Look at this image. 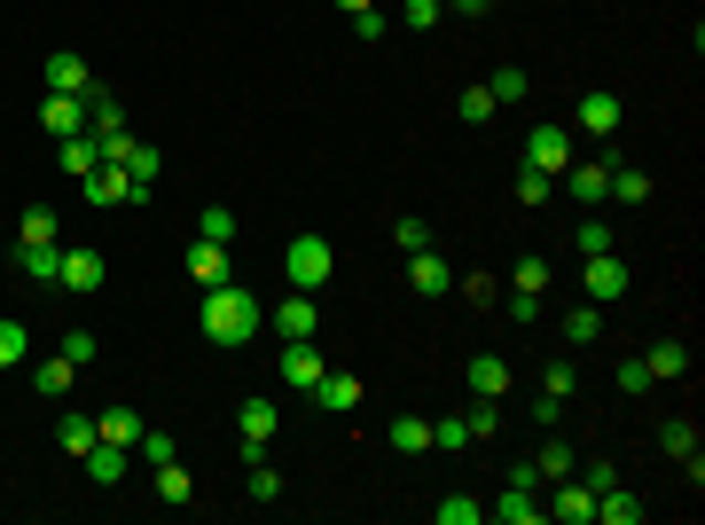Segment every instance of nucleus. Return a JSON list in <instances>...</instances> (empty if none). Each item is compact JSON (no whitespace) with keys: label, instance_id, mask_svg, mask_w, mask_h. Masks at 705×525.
<instances>
[{"label":"nucleus","instance_id":"f257e3e1","mask_svg":"<svg viewBox=\"0 0 705 525\" xmlns=\"http://www.w3.org/2000/svg\"><path fill=\"white\" fill-rule=\"evenodd\" d=\"M267 322L259 314V298L243 291V283H220V291H204V337L212 345H251V329Z\"/></svg>","mask_w":705,"mask_h":525},{"label":"nucleus","instance_id":"f03ea898","mask_svg":"<svg viewBox=\"0 0 705 525\" xmlns=\"http://www.w3.org/2000/svg\"><path fill=\"white\" fill-rule=\"evenodd\" d=\"M329 267H337V251H329L322 235H298V243L283 251V275H291V291H322V283H329Z\"/></svg>","mask_w":705,"mask_h":525},{"label":"nucleus","instance_id":"7ed1b4c3","mask_svg":"<svg viewBox=\"0 0 705 525\" xmlns=\"http://www.w3.org/2000/svg\"><path fill=\"white\" fill-rule=\"evenodd\" d=\"M235 431H243V463H259V455H267V440L283 431V408H275V400H243V408H235Z\"/></svg>","mask_w":705,"mask_h":525},{"label":"nucleus","instance_id":"20e7f679","mask_svg":"<svg viewBox=\"0 0 705 525\" xmlns=\"http://www.w3.org/2000/svg\"><path fill=\"white\" fill-rule=\"evenodd\" d=\"M78 189H86V204H149V189L134 181L126 165H95V172H86Z\"/></svg>","mask_w":705,"mask_h":525},{"label":"nucleus","instance_id":"39448f33","mask_svg":"<svg viewBox=\"0 0 705 525\" xmlns=\"http://www.w3.org/2000/svg\"><path fill=\"white\" fill-rule=\"evenodd\" d=\"M541 517H557V525H588V517H596V486H588V479H549Z\"/></svg>","mask_w":705,"mask_h":525},{"label":"nucleus","instance_id":"423d86ee","mask_svg":"<svg viewBox=\"0 0 705 525\" xmlns=\"http://www.w3.org/2000/svg\"><path fill=\"white\" fill-rule=\"evenodd\" d=\"M525 165L557 181V172L572 165V126H534V134H525Z\"/></svg>","mask_w":705,"mask_h":525},{"label":"nucleus","instance_id":"0eeeda50","mask_svg":"<svg viewBox=\"0 0 705 525\" xmlns=\"http://www.w3.org/2000/svg\"><path fill=\"white\" fill-rule=\"evenodd\" d=\"M63 291H78V298H95L103 283H111V259L103 251H63V275H55Z\"/></svg>","mask_w":705,"mask_h":525},{"label":"nucleus","instance_id":"6e6552de","mask_svg":"<svg viewBox=\"0 0 705 525\" xmlns=\"http://www.w3.org/2000/svg\"><path fill=\"white\" fill-rule=\"evenodd\" d=\"M588 298H596V306H620V298H628V259H620V251H596V259H588Z\"/></svg>","mask_w":705,"mask_h":525},{"label":"nucleus","instance_id":"1a4fd4ad","mask_svg":"<svg viewBox=\"0 0 705 525\" xmlns=\"http://www.w3.org/2000/svg\"><path fill=\"white\" fill-rule=\"evenodd\" d=\"M291 392H314L322 385V354H314V337H283V369H275Z\"/></svg>","mask_w":705,"mask_h":525},{"label":"nucleus","instance_id":"9d476101","mask_svg":"<svg viewBox=\"0 0 705 525\" xmlns=\"http://www.w3.org/2000/svg\"><path fill=\"white\" fill-rule=\"evenodd\" d=\"M557 189H565L572 204H603V197H611V165H580V157H572V165L557 172Z\"/></svg>","mask_w":705,"mask_h":525},{"label":"nucleus","instance_id":"9b49d317","mask_svg":"<svg viewBox=\"0 0 705 525\" xmlns=\"http://www.w3.org/2000/svg\"><path fill=\"white\" fill-rule=\"evenodd\" d=\"M189 283H197V291H220V283H235V267H228V243L197 235V251H189Z\"/></svg>","mask_w":705,"mask_h":525},{"label":"nucleus","instance_id":"f8f14e48","mask_svg":"<svg viewBox=\"0 0 705 525\" xmlns=\"http://www.w3.org/2000/svg\"><path fill=\"white\" fill-rule=\"evenodd\" d=\"M314 408H329V416H352L361 408V377H345V369H322V385L306 392Z\"/></svg>","mask_w":705,"mask_h":525},{"label":"nucleus","instance_id":"ddd939ff","mask_svg":"<svg viewBox=\"0 0 705 525\" xmlns=\"http://www.w3.org/2000/svg\"><path fill=\"white\" fill-rule=\"evenodd\" d=\"M86 86H95V71H86V55L55 48V55H48V95H86Z\"/></svg>","mask_w":705,"mask_h":525},{"label":"nucleus","instance_id":"4468645a","mask_svg":"<svg viewBox=\"0 0 705 525\" xmlns=\"http://www.w3.org/2000/svg\"><path fill=\"white\" fill-rule=\"evenodd\" d=\"M40 126H48L55 141L86 134V95H48V103H40Z\"/></svg>","mask_w":705,"mask_h":525},{"label":"nucleus","instance_id":"2eb2a0df","mask_svg":"<svg viewBox=\"0 0 705 525\" xmlns=\"http://www.w3.org/2000/svg\"><path fill=\"white\" fill-rule=\"evenodd\" d=\"M408 283H415L423 298H439V291H448V283H455V267H448V259H439V251L423 243V251H408Z\"/></svg>","mask_w":705,"mask_h":525},{"label":"nucleus","instance_id":"dca6fc26","mask_svg":"<svg viewBox=\"0 0 705 525\" xmlns=\"http://www.w3.org/2000/svg\"><path fill=\"white\" fill-rule=\"evenodd\" d=\"M572 126H580V134H620V95H603V86H596V95H580Z\"/></svg>","mask_w":705,"mask_h":525},{"label":"nucleus","instance_id":"f3484780","mask_svg":"<svg viewBox=\"0 0 705 525\" xmlns=\"http://www.w3.org/2000/svg\"><path fill=\"white\" fill-rule=\"evenodd\" d=\"M486 517H502V525H541V486H509L502 502H486Z\"/></svg>","mask_w":705,"mask_h":525},{"label":"nucleus","instance_id":"a211bd4d","mask_svg":"<svg viewBox=\"0 0 705 525\" xmlns=\"http://www.w3.org/2000/svg\"><path fill=\"white\" fill-rule=\"evenodd\" d=\"M275 329H283V337H314V329H322V314H314V291H291V298L275 306Z\"/></svg>","mask_w":705,"mask_h":525},{"label":"nucleus","instance_id":"6ab92c4d","mask_svg":"<svg viewBox=\"0 0 705 525\" xmlns=\"http://www.w3.org/2000/svg\"><path fill=\"white\" fill-rule=\"evenodd\" d=\"M126 455H134V448L95 440V448H86V479H95V486H118V479H126Z\"/></svg>","mask_w":705,"mask_h":525},{"label":"nucleus","instance_id":"aec40b11","mask_svg":"<svg viewBox=\"0 0 705 525\" xmlns=\"http://www.w3.org/2000/svg\"><path fill=\"white\" fill-rule=\"evenodd\" d=\"M643 361H651V377H659V385H666V377H690V345H682V337H659Z\"/></svg>","mask_w":705,"mask_h":525},{"label":"nucleus","instance_id":"412c9836","mask_svg":"<svg viewBox=\"0 0 705 525\" xmlns=\"http://www.w3.org/2000/svg\"><path fill=\"white\" fill-rule=\"evenodd\" d=\"M596 517H603V525H643V502H635L628 486H603V494H596Z\"/></svg>","mask_w":705,"mask_h":525},{"label":"nucleus","instance_id":"4be33fe9","mask_svg":"<svg viewBox=\"0 0 705 525\" xmlns=\"http://www.w3.org/2000/svg\"><path fill=\"white\" fill-rule=\"evenodd\" d=\"M55 440H63V455H71V463H86V448H95L103 431H95V416H63V423H55Z\"/></svg>","mask_w":705,"mask_h":525},{"label":"nucleus","instance_id":"5701e85b","mask_svg":"<svg viewBox=\"0 0 705 525\" xmlns=\"http://www.w3.org/2000/svg\"><path fill=\"white\" fill-rule=\"evenodd\" d=\"M95 165H103V141H95V134H71V141H63V172H71V181H86Z\"/></svg>","mask_w":705,"mask_h":525},{"label":"nucleus","instance_id":"b1692460","mask_svg":"<svg viewBox=\"0 0 705 525\" xmlns=\"http://www.w3.org/2000/svg\"><path fill=\"white\" fill-rule=\"evenodd\" d=\"M71 385H78V369H71V361H63V354H48V361H40V369H32V392H48V400H63V392H71Z\"/></svg>","mask_w":705,"mask_h":525},{"label":"nucleus","instance_id":"393cba45","mask_svg":"<svg viewBox=\"0 0 705 525\" xmlns=\"http://www.w3.org/2000/svg\"><path fill=\"white\" fill-rule=\"evenodd\" d=\"M471 392H478V400H502V392H509V369H502V354H478V361H471Z\"/></svg>","mask_w":705,"mask_h":525},{"label":"nucleus","instance_id":"a878e982","mask_svg":"<svg viewBox=\"0 0 705 525\" xmlns=\"http://www.w3.org/2000/svg\"><path fill=\"white\" fill-rule=\"evenodd\" d=\"M95 431H103L111 448H134V440H141V416H134V408H103V416H95Z\"/></svg>","mask_w":705,"mask_h":525},{"label":"nucleus","instance_id":"bb28decb","mask_svg":"<svg viewBox=\"0 0 705 525\" xmlns=\"http://www.w3.org/2000/svg\"><path fill=\"white\" fill-rule=\"evenodd\" d=\"M611 197L620 204H651V172L643 165H611Z\"/></svg>","mask_w":705,"mask_h":525},{"label":"nucleus","instance_id":"cd10ccee","mask_svg":"<svg viewBox=\"0 0 705 525\" xmlns=\"http://www.w3.org/2000/svg\"><path fill=\"white\" fill-rule=\"evenodd\" d=\"M17 235H24V243H63V220H55L48 204H24V220H17Z\"/></svg>","mask_w":705,"mask_h":525},{"label":"nucleus","instance_id":"c85d7f7f","mask_svg":"<svg viewBox=\"0 0 705 525\" xmlns=\"http://www.w3.org/2000/svg\"><path fill=\"white\" fill-rule=\"evenodd\" d=\"M534 471H541V479H572V471H580V455H572V440H541V455H534Z\"/></svg>","mask_w":705,"mask_h":525},{"label":"nucleus","instance_id":"c756f323","mask_svg":"<svg viewBox=\"0 0 705 525\" xmlns=\"http://www.w3.org/2000/svg\"><path fill=\"white\" fill-rule=\"evenodd\" d=\"M385 440H392L400 455H423V448H431V423H423V416H392V431H385Z\"/></svg>","mask_w":705,"mask_h":525},{"label":"nucleus","instance_id":"7c9ffc66","mask_svg":"<svg viewBox=\"0 0 705 525\" xmlns=\"http://www.w3.org/2000/svg\"><path fill=\"white\" fill-rule=\"evenodd\" d=\"M24 275L32 283H55L63 275V243H24Z\"/></svg>","mask_w":705,"mask_h":525},{"label":"nucleus","instance_id":"2f4dec72","mask_svg":"<svg viewBox=\"0 0 705 525\" xmlns=\"http://www.w3.org/2000/svg\"><path fill=\"white\" fill-rule=\"evenodd\" d=\"M525 86H534V78H525L517 63H502V71L486 78V95H494V111H502V103H525Z\"/></svg>","mask_w":705,"mask_h":525},{"label":"nucleus","instance_id":"473e14b6","mask_svg":"<svg viewBox=\"0 0 705 525\" xmlns=\"http://www.w3.org/2000/svg\"><path fill=\"white\" fill-rule=\"evenodd\" d=\"M659 448H666L674 463H697V431H690V416H674V423L659 431Z\"/></svg>","mask_w":705,"mask_h":525},{"label":"nucleus","instance_id":"72a5a7b5","mask_svg":"<svg viewBox=\"0 0 705 525\" xmlns=\"http://www.w3.org/2000/svg\"><path fill=\"white\" fill-rule=\"evenodd\" d=\"M596 329H603V306H596V298H588V306H572V314H565V345H588V337H596Z\"/></svg>","mask_w":705,"mask_h":525},{"label":"nucleus","instance_id":"f704fd0d","mask_svg":"<svg viewBox=\"0 0 705 525\" xmlns=\"http://www.w3.org/2000/svg\"><path fill=\"white\" fill-rule=\"evenodd\" d=\"M486 517V502H471V494H439V525H478Z\"/></svg>","mask_w":705,"mask_h":525},{"label":"nucleus","instance_id":"c9c22d12","mask_svg":"<svg viewBox=\"0 0 705 525\" xmlns=\"http://www.w3.org/2000/svg\"><path fill=\"white\" fill-rule=\"evenodd\" d=\"M134 448L149 455V471H157V463H172V455H181V440H172V431H149V423H141V440H134Z\"/></svg>","mask_w":705,"mask_h":525},{"label":"nucleus","instance_id":"e433bc0d","mask_svg":"<svg viewBox=\"0 0 705 525\" xmlns=\"http://www.w3.org/2000/svg\"><path fill=\"white\" fill-rule=\"evenodd\" d=\"M32 354V337H24V322H0V369H17Z\"/></svg>","mask_w":705,"mask_h":525},{"label":"nucleus","instance_id":"4c0bfd02","mask_svg":"<svg viewBox=\"0 0 705 525\" xmlns=\"http://www.w3.org/2000/svg\"><path fill=\"white\" fill-rule=\"evenodd\" d=\"M118 165H126V172H134V181H141V189H149V181H157V165H165V157H157V149H149V141H134V149H126V157H118Z\"/></svg>","mask_w":705,"mask_h":525},{"label":"nucleus","instance_id":"58836bf2","mask_svg":"<svg viewBox=\"0 0 705 525\" xmlns=\"http://www.w3.org/2000/svg\"><path fill=\"white\" fill-rule=\"evenodd\" d=\"M549 172H534V165H517V204H549Z\"/></svg>","mask_w":705,"mask_h":525},{"label":"nucleus","instance_id":"ea45409f","mask_svg":"<svg viewBox=\"0 0 705 525\" xmlns=\"http://www.w3.org/2000/svg\"><path fill=\"white\" fill-rule=\"evenodd\" d=\"M95 354H103V345H95V329H63V361H71V369H86Z\"/></svg>","mask_w":705,"mask_h":525},{"label":"nucleus","instance_id":"a19ab883","mask_svg":"<svg viewBox=\"0 0 705 525\" xmlns=\"http://www.w3.org/2000/svg\"><path fill=\"white\" fill-rule=\"evenodd\" d=\"M572 251H580V259H596V251H611V220H580V235H572Z\"/></svg>","mask_w":705,"mask_h":525},{"label":"nucleus","instance_id":"79ce46f5","mask_svg":"<svg viewBox=\"0 0 705 525\" xmlns=\"http://www.w3.org/2000/svg\"><path fill=\"white\" fill-rule=\"evenodd\" d=\"M157 494H165V502H189V471H181V455L157 463Z\"/></svg>","mask_w":705,"mask_h":525},{"label":"nucleus","instance_id":"37998d69","mask_svg":"<svg viewBox=\"0 0 705 525\" xmlns=\"http://www.w3.org/2000/svg\"><path fill=\"white\" fill-rule=\"evenodd\" d=\"M463 431H471V440H494V431H502V408H494V400H478V408L463 416Z\"/></svg>","mask_w":705,"mask_h":525},{"label":"nucleus","instance_id":"c03bdc74","mask_svg":"<svg viewBox=\"0 0 705 525\" xmlns=\"http://www.w3.org/2000/svg\"><path fill=\"white\" fill-rule=\"evenodd\" d=\"M400 24H408V32H431V24H439V0H400Z\"/></svg>","mask_w":705,"mask_h":525},{"label":"nucleus","instance_id":"a18cd8bd","mask_svg":"<svg viewBox=\"0 0 705 525\" xmlns=\"http://www.w3.org/2000/svg\"><path fill=\"white\" fill-rule=\"evenodd\" d=\"M455 111H463L471 126H486V118H494V95H486V86H463V103H455Z\"/></svg>","mask_w":705,"mask_h":525},{"label":"nucleus","instance_id":"49530a36","mask_svg":"<svg viewBox=\"0 0 705 525\" xmlns=\"http://www.w3.org/2000/svg\"><path fill=\"white\" fill-rule=\"evenodd\" d=\"M204 235H212V243H235V212H228V204H204Z\"/></svg>","mask_w":705,"mask_h":525},{"label":"nucleus","instance_id":"de8ad7c7","mask_svg":"<svg viewBox=\"0 0 705 525\" xmlns=\"http://www.w3.org/2000/svg\"><path fill=\"white\" fill-rule=\"evenodd\" d=\"M651 385H659V377H651V361H620V392H628V400H635V392H651Z\"/></svg>","mask_w":705,"mask_h":525},{"label":"nucleus","instance_id":"09e8293b","mask_svg":"<svg viewBox=\"0 0 705 525\" xmlns=\"http://www.w3.org/2000/svg\"><path fill=\"white\" fill-rule=\"evenodd\" d=\"M251 502H283V479L267 463H251Z\"/></svg>","mask_w":705,"mask_h":525},{"label":"nucleus","instance_id":"8fccbe9b","mask_svg":"<svg viewBox=\"0 0 705 525\" xmlns=\"http://www.w3.org/2000/svg\"><path fill=\"white\" fill-rule=\"evenodd\" d=\"M431 448H471V431H463L455 416H439V423H431Z\"/></svg>","mask_w":705,"mask_h":525},{"label":"nucleus","instance_id":"3c124183","mask_svg":"<svg viewBox=\"0 0 705 525\" xmlns=\"http://www.w3.org/2000/svg\"><path fill=\"white\" fill-rule=\"evenodd\" d=\"M517 291H549V259H517Z\"/></svg>","mask_w":705,"mask_h":525},{"label":"nucleus","instance_id":"603ef678","mask_svg":"<svg viewBox=\"0 0 705 525\" xmlns=\"http://www.w3.org/2000/svg\"><path fill=\"white\" fill-rule=\"evenodd\" d=\"M541 392H549V400H572V361H549V377H541Z\"/></svg>","mask_w":705,"mask_h":525},{"label":"nucleus","instance_id":"864d4df0","mask_svg":"<svg viewBox=\"0 0 705 525\" xmlns=\"http://www.w3.org/2000/svg\"><path fill=\"white\" fill-rule=\"evenodd\" d=\"M509 322H541V291H509Z\"/></svg>","mask_w":705,"mask_h":525},{"label":"nucleus","instance_id":"5fc2aeb1","mask_svg":"<svg viewBox=\"0 0 705 525\" xmlns=\"http://www.w3.org/2000/svg\"><path fill=\"white\" fill-rule=\"evenodd\" d=\"M392 235H400V251H423V243H431V228H423V220H415V212H408V220H400V228H392Z\"/></svg>","mask_w":705,"mask_h":525},{"label":"nucleus","instance_id":"6e6d98bb","mask_svg":"<svg viewBox=\"0 0 705 525\" xmlns=\"http://www.w3.org/2000/svg\"><path fill=\"white\" fill-rule=\"evenodd\" d=\"M455 9H463V17H486V9H494V0H455Z\"/></svg>","mask_w":705,"mask_h":525},{"label":"nucleus","instance_id":"4d7b16f0","mask_svg":"<svg viewBox=\"0 0 705 525\" xmlns=\"http://www.w3.org/2000/svg\"><path fill=\"white\" fill-rule=\"evenodd\" d=\"M337 9H345V17H361V9H369V0H337Z\"/></svg>","mask_w":705,"mask_h":525}]
</instances>
